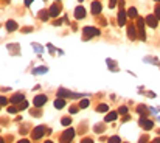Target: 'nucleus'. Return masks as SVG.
Here are the masks:
<instances>
[{
	"mask_svg": "<svg viewBox=\"0 0 160 143\" xmlns=\"http://www.w3.org/2000/svg\"><path fill=\"white\" fill-rule=\"evenodd\" d=\"M89 104H90L89 100H82L81 103H79V107H81V109H86V107H89Z\"/></svg>",
	"mask_w": 160,
	"mask_h": 143,
	"instance_id": "obj_25",
	"label": "nucleus"
},
{
	"mask_svg": "<svg viewBox=\"0 0 160 143\" xmlns=\"http://www.w3.org/2000/svg\"><path fill=\"white\" fill-rule=\"evenodd\" d=\"M115 118H117V112H109L106 117H104V121L107 123V121H114Z\"/></svg>",
	"mask_w": 160,
	"mask_h": 143,
	"instance_id": "obj_19",
	"label": "nucleus"
},
{
	"mask_svg": "<svg viewBox=\"0 0 160 143\" xmlns=\"http://www.w3.org/2000/svg\"><path fill=\"white\" fill-rule=\"evenodd\" d=\"M93 131H95V132H98V134H101V132L104 131V126H103V125H96Z\"/></svg>",
	"mask_w": 160,
	"mask_h": 143,
	"instance_id": "obj_26",
	"label": "nucleus"
},
{
	"mask_svg": "<svg viewBox=\"0 0 160 143\" xmlns=\"http://www.w3.org/2000/svg\"><path fill=\"white\" fill-rule=\"evenodd\" d=\"M154 16L160 20V5H157V6H156V12H154Z\"/></svg>",
	"mask_w": 160,
	"mask_h": 143,
	"instance_id": "obj_30",
	"label": "nucleus"
},
{
	"mask_svg": "<svg viewBox=\"0 0 160 143\" xmlns=\"http://www.w3.org/2000/svg\"><path fill=\"white\" fill-rule=\"evenodd\" d=\"M67 103H65V100L64 98H56V101H54V107L56 109H62Z\"/></svg>",
	"mask_w": 160,
	"mask_h": 143,
	"instance_id": "obj_17",
	"label": "nucleus"
},
{
	"mask_svg": "<svg viewBox=\"0 0 160 143\" xmlns=\"http://www.w3.org/2000/svg\"><path fill=\"white\" fill-rule=\"evenodd\" d=\"M137 112L142 115V117H148V107H146L145 104H140L137 106Z\"/></svg>",
	"mask_w": 160,
	"mask_h": 143,
	"instance_id": "obj_15",
	"label": "nucleus"
},
{
	"mask_svg": "<svg viewBox=\"0 0 160 143\" xmlns=\"http://www.w3.org/2000/svg\"><path fill=\"white\" fill-rule=\"evenodd\" d=\"M140 126H143L146 131H151V129L154 128V123H152L151 120H148L146 117H142V118H140Z\"/></svg>",
	"mask_w": 160,
	"mask_h": 143,
	"instance_id": "obj_8",
	"label": "nucleus"
},
{
	"mask_svg": "<svg viewBox=\"0 0 160 143\" xmlns=\"http://www.w3.org/2000/svg\"><path fill=\"white\" fill-rule=\"evenodd\" d=\"M5 26H6V30H8L10 33H12V31H16V30H17V23L14 22V20H8Z\"/></svg>",
	"mask_w": 160,
	"mask_h": 143,
	"instance_id": "obj_14",
	"label": "nucleus"
},
{
	"mask_svg": "<svg viewBox=\"0 0 160 143\" xmlns=\"http://www.w3.org/2000/svg\"><path fill=\"white\" fill-rule=\"evenodd\" d=\"M156 2H160V0H156Z\"/></svg>",
	"mask_w": 160,
	"mask_h": 143,
	"instance_id": "obj_44",
	"label": "nucleus"
},
{
	"mask_svg": "<svg viewBox=\"0 0 160 143\" xmlns=\"http://www.w3.org/2000/svg\"><path fill=\"white\" fill-rule=\"evenodd\" d=\"M45 103H47V97H45V95H37V97L33 100V104L36 107H42Z\"/></svg>",
	"mask_w": 160,
	"mask_h": 143,
	"instance_id": "obj_7",
	"label": "nucleus"
},
{
	"mask_svg": "<svg viewBox=\"0 0 160 143\" xmlns=\"http://www.w3.org/2000/svg\"><path fill=\"white\" fill-rule=\"evenodd\" d=\"M152 143H156V142H152Z\"/></svg>",
	"mask_w": 160,
	"mask_h": 143,
	"instance_id": "obj_46",
	"label": "nucleus"
},
{
	"mask_svg": "<svg viewBox=\"0 0 160 143\" xmlns=\"http://www.w3.org/2000/svg\"><path fill=\"white\" fill-rule=\"evenodd\" d=\"M154 142H156V143H160V137H159V139L156 137V140H154Z\"/></svg>",
	"mask_w": 160,
	"mask_h": 143,
	"instance_id": "obj_41",
	"label": "nucleus"
},
{
	"mask_svg": "<svg viewBox=\"0 0 160 143\" xmlns=\"http://www.w3.org/2000/svg\"><path fill=\"white\" fill-rule=\"evenodd\" d=\"M92 12L93 14H100L101 12V3L100 2H92Z\"/></svg>",
	"mask_w": 160,
	"mask_h": 143,
	"instance_id": "obj_16",
	"label": "nucleus"
},
{
	"mask_svg": "<svg viewBox=\"0 0 160 143\" xmlns=\"http://www.w3.org/2000/svg\"><path fill=\"white\" fill-rule=\"evenodd\" d=\"M148 140H149V139H148V135H143V137L140 139V142H138V143H148Z\"/></svg>",
	"mask_w": 160,
	"mask_h": 143,
	"instance_id": "obj_33",
	"label": "nucleus"
},
{
	"mask_svg": "<svg viewBox=\"0 0 160 143\" xmlns=\"http://www.w3.org/2000/svg\"><path fill=\"white\" fill-rule=\"evenodd\" d=\"M118 112H120L121 115H128V107H126V106H121V107H120V111H118Z\"/></svg>",
	"mask_w": 160,
	"mask_h": 143,
	"instance_id": "obj_28",
	"label": "nucleus"
},
{
	"mask_svg": "<svg viewBox=\"0 0 160 143\" xmlns=\"http://www.w3.org/2000/svg\"><path fill=\"white\" fill-rule=\"evenodd\" d=\"M26 107H28V103H26V101H22V103L19 104V109H20V111H23V109H26Z\"/></svg>",
	"mask_w": 160,
	"mask_h": 143,
	"instance_id": "obj_29",
	"label": "nucleus"
},
{
	"mask_svg": "<svg viewBox=\"0 0 160 143\" xmlns=\"http://www.w3.org/2000/svg\"><path fill=\"white\" fill-rule=\"evenodd\" d=\"M48 12H50V17H58L59 12H61V5H51V8L48 10Z\"/></svg>",
	"mask_w": 160,
	"mask_h": 143,
	"instance_id": "obj_10",
	"label": "nucleus"
},
{
	"mask_svg": "<svg viewBox=\"0 0 160 143\" xmlns=\"http://www.w3.org/2000/svg\"><path fill=\"white\" fill-rule=\"evenodd\" d=\"M17 143H30L28 140H20V142H17Z\"/></svg>",
	"mask_w": 160,
	"mask_h": 143,
	"instance_id": "obj_40",
	"label": "nucleus"
},
{
	"mask_svg": "<svg viewBox=\"0 0 160 143\" xmlns=\"http://www.w3.org/2000/svg\"><path fill=\"white\" fill-rule=\"evenodd\" d=\"M31 115H33V117H37V115H40V111H36V109L33 111V109H31Z\"/></svg>",
	"mask_w": 160,
	"mask_h": 143,
	"instance_id": "obj_34",
	"label": "nucleus"
},
{
	"mask_svg": "<svg viewBox=\"0 0 160 143\" xmlns=\"http://www.w3.org/2000/svg\"><path fill=\"white\" fill-rule=\"evenodd\" d=\"M73 137H75V129L68 128V129H65V132L61 135V143H70L73 140Z\"/></svg>",
	"mask_w": 160,
	"mask_h": 143,
	"instance_id": "obj_2",
	"label": "nucleus"
},
{
	"mask_svg": "<svg viewBox=\"0 0 160 143\" xmlns=\"http://www.w3.org/2000/svg\"><path fill=\"white\" fill-rule=\"evenodd\" d=\"M45 143H53V142H51V140H47V142H45Z\"/></svg>",
	"mask_w": 160,
	"mask_h": 143,
	"instance_id": "obj_43",
	"label": "nucleus"
},
{
	"mask_svg": "<svg viewBox=\"0 0 160 143\" xmlns=\"http://www.w3.org/2000/svg\"><path fill=\"white\" fill-rule=\"evenodd\" d=\"M126 17H128V12H124V10L121 8L120 12H118V25L123 26L124 23H126Z\"/></svg>",
	"mask_w": 160,
	"mask_h": 143,
	"instance_id": "obj_11",
	"label": "nucleus"
},
{
	"mask_svg": "<svg viewBox=\"0 0 160 143\" xmlns=\"http://www.w3.org/2000/svg\"><path fill=\"white\" fill-rule=\"evenodd\" d=\"M79 2H82V0H79Z\"/></svg>",
	"mask_w": 160,
	"mask_h": 143,
	"instance_id": "obj_45",
	"label": "nucleus"
},
{
	"mask_svg": "<svg viewBox=\"0 0 160 143\" xmlns=\"http://www.w3.org/2000/svg\"><path fill=\"white\" fill-rule=\"evenodd\" d=\"M128 37L129 39H135L137 37V26L134 23H129L128 25Z\"/></svg>",
	"mask_w": 160,
	"mask_h": 143,
	"instance_id": "obj_9",
	"label": "nucleus"
},
{
	"mask_svg": "<svg viewBox=\"0 0 160 143\" xmlns=\"http://www.w3.org/2000/svg\"><path fill=\"white\" fill-rule=\"evenodd\" d=\"M0 143H6V142H5L3 139H0Z\"/></svg>",
	"mask_w": 160,
	"mask_h": 143,
	"instance_id": "obj_42",
	"label": "nucleus"
},
{
	"mask_svg": "<svg viewBox=\"0 0 160 143\" xmlns=\"http://www.w3.org/2000/svg\"><path fill=\"white\" fill-rule=\"evenodd\" d=\"M58 97L59 98H81L82 97V93H72V92H68L65 89H59L58 90Z\"/></svg>",
	"mask_w": 160,
	"mask_h": 143,
	"instance_id": "obj_3",
	"label": "nucleus"
},
{
	"mask_svg": "<svg viewBox=\"0 0 160 143\" xmlns=\"http://www.w3.org/2000/svg\"><path fill=\"white\" fill-rule=\"evenodd\" d=\"M39 19H40V20H48V19H50V12L42 10V11L39 12Z\"/></svg>",
	"mask_w": 160,
	"mask_h": 143,
	"instance_id": "obj_20",
	"label": "nucleus"
},
{
	"mask_svg": "<svg viewBox=\"0 0 160 143\" xmlns=\"http://www.w3.org/2000/svg\"><path fill=\"white\" fill-rule=\"evenodd\" d=\"M82 34H84V39H90L92 36H98L100 34V30L98 28H93V26H86L82 28Z\"/></svg>",
	"mask_w": 160,
	"mask_h": 143,
	"instance_id": "obj_1",
	"label": "nucleus"
},
{
	"mask_svg": "<svg viewBox=\"0 0 160 143\" xmlns=\"http://www.w3.org/2000/svg\"><path fill=\"white\" fill-rule=\"evenodd\" d=\"M58 2H59V0H58Z\"/></svg>",
	"mask_w": 160,
	"mask_h": 143,
	"instance_id": "obj_47",
	"label": "nucleus"
},
{
	"mask_svg": "<svg viewBox=\"0 0 160 143\" xmlns=\"http://www.w3.org/2000/svg\"><path fill=\"white\" fill-rule=\"evenodd\" d=\"M115 5H117V0H110V3H109V6H110V8H114Z\"/></svg>",
	"mask_w": 160,
	"mask_h": 143,
	"instance_id": "obj_36",
	"label": "nucleus"
},
{
	"mask_svg": "<svg viewBox=\"0 0 160 143\" xmlns=\"http://www.w3.org/2000/svg\"><path fill=\"white\" fill-rule=\"evenodd\" d=\"M107 64L110 65V70H117V67H115V62H114V61H110V59H107Z\"/></svg>",
	"mask_w": 160,
	"mask_h": 143,
	"instance_id": "obj_31",
	"label": "nucleus"
},
{
	"mask_svg": "<svg viewBox=\"0 0 160 143\" xmlns=\"http://www.w3.org/2000/svg\"><path fill=\"white\" fill-rule=\"evenodd\" d=\"M81 143H93V140H92V139H84Z\"/></svg>",
	"mask_w": 160,
	"mask_h": 143,
	"instance_id": "obj_37",
	"label": "nucleus"
},
{
	"mask_svg": "<svg viewBox=\"0 0 160 143\" xmlns=\"http://www.w3.org/2000/svg\"><path fill=\"white\" fill-rule=\"evenodd\" d=\"M145 22H146V25H149L151 28H156V26H157V23H159V19H157L154 14H149V16H146Z\"/></svg>",
	"mask_w": 160,
	"mask_h": 143,
	"instance_id": "obj_6",
	"label": "nucleus"
},
{
	"mask_svg": "<svg viewBox=\"0 0 160 143\" xmlns=\"http://www.w3.org/2000/svg\"><path fill=\"white\" fill-rule=\"evenodd\" d=\"M61 123H62V126H70L72 125V118L70 117H64L61 120Z\"/></svg>",
	"mask_w": 160,
	"mask_h": 143,
	"instance_id": "obj_22",
	"label": "nucleus"
},
{
	"mask_svg": "<svg viewBox=\"0 0 160 143\" xmlns=\"http://www.w3.org/2000/svg\"><path fill=\"white\" fill-rule=\"evenodd\" d=\"M76 112H78V107H76V106H72V107H70V114H76Z\"/></svg>",
	"mask_w": 160,
	"mask_h": 143,
	"instance_id": "obj_35",
	"label": "nucleus"
},
{
	"mask_svg": "<svg viewBox=\"0 0 160 143\" xmlns=\"http://www.w3.org/2000/svg\"><path fill=\"white\" fill-rule=\"evenodd\" d=\"M28 31H31L30 26H26V28H23V33H28Z\"/></svg>",
	"mask_w": 160,
	"mask_h": 143,
	"instance_id": "obj_38",
	"label": "nucleus"
},
{
	"mask_svg": "<svg viewBox=\"0 0 160 143\" xmlns=\"http://www.w3.org/2000/svg\"><path fill=\"white\" fill-rule=\"evenodd\" d=\"M5 104H8V100L5 97H0V106H5Z\"/></svg>",
	"mask_w": 160,
	"mask_h": 143,
	"instance_id": "obj_32",
	"label": "nucleus"
},
{
	"mask_svg": "<svg viewBox=\"0 0 160 143\" xmlns=\"http://www.w3.org/2000/svg\"><path fill=\"white\" fill-rule=\"evenodd\" d=\"M17 111H19L17 106H10V107H8V112H10V114H16Z\"/></svg>",
	"mask_w": 160,
	"mask_h": 143,
	"instance_id": "obj_27",
	"label": "nucleus"
},
{
	"mask_svg": "<svg viewBox=\"0 0 160 143\" xmlns=\"http://www.w3.org/2000/svg\"><path fill=\"white\" fill-rule=\"evenodd\" d=\"M96 111H98V112H107L109 111V104H100L98 107H96Z\"/></svg>",
	"mask_w": 160,
	"mask_h": 143,
	"instance_id": "obj_21",
	"label": "nucleus"
},
{
	"mask_svg": "<svg viewBox=\"0 0 160 143\" xmlns=\"http://www.w3.org/2000/svg\"><path fill=\"white\" fill-rule=\"evenodd\" d=\"M109 143H121V139L118 137V135H112V137L109 139Z\"/></svg>",
	"mask_w": 160,
	"mask_h": 143,
	"instance_id": "obj_23",
	"label": "nucleus"
},
{
	"mask_svg": "<svg viewBox=\"0 0 160 143\" xmlns=\"http://www.w3.org/2000/svg\"><path fill=\"white\" fill-rule=\"evenodd\" d=\"M137 31L140 33V39H146V34H145V20L143 17H137Z\"/></svg>",
	"mask_w": 160,
	"mask_h": 143,
	"instance_id": "obj_5",
	"label": "nucleus"
},
{
	"mask_svg": "<svg viewBox=\"0 0 160 143\" xmlns=\"http://www.w3.org/2000/svg\"><path fill=\"white\" fill-rule=\"evenodd\" d=\"M34 0H25V5H30V3H33Z\"/></svg>",
	"mask_w": 160,
	"mask_h": 143,
	"instance_id": "obj_39",
	"label": "nucleus"
},
{
	"mask_svg": "<svg viewBox=\"0 0 160 143\" xmlns=\"http://www.w3.org/2000/svg\"><path fill=\"white\" fill-rule=\"evenodd\" d=\"M10 101H11L12 104H20V103L23 101V95H22V93H14V95L10 98Z\"/></svg>",
	"mask_w": 160,
	"mask_h": 143,
	"instance_id": "obj_13",
	"label": "nucleus"
},
{
	"mask_svg": "<svg viewBox=\"0 0 160 143\" xmlns=\"http://www.w3.org/2000/svg\"><path fill=\"white\" fill-rule=\"evenodd\" d=\"M75 17L81 20V19H84L86 17V10H84V6H78V8L75 10Z\"/></svg>",
	"mask_w": 160,
	"mask_h": 143,
	"instance_id": "obj_12",
	"label": "nucleus"
},
{
	"mask_svg": "<svg viewBox=\"0 0 160 143\" xmlns=\"http://www.w3.org/2000/svg\"><path fill=\"white\" fill-rule=\"evenodd\" d=\"M128 17H131V19H137V17H138L137 10H135V8H129V10H128Z\"/></svg>",
	"mask_w": 160,
	"mask_h": 143,
	"instance_id": "obj_18",
	"label": "nucleus"
},
{
	"mask_svg": "<svg viewBox=\"0 0 160 143\" xmlns=\"http://www.w3.org/2000/svg\"><path fill=\"white\" fill-rule=\"evenodd\" d=\"M45 126H36L33 129V132H31V137H33V140H39L42 135L45 134Z\"/></svg>",
	"mask_w": 160,
	"mask_h": 143,
	"instance_id": "obj_4",
	"label": "nucleus"
},
{
	"mask_svg": "<svg viewBox=\"0 0 160 143\" xmlns=\"http://www.w3.org/2000/svg\"><path fill=\"white\" fill-rule=\"evenodd\" d=\"M47 70H48L47 67H40V69H34V70H33V73H36V75H37V73H45Z\"/></svg>",
	"mask_w": 160,
	"mask_h": 143,
	"instance_id": "obj_24",
	"label": "nucleus"
}]
</instances>
